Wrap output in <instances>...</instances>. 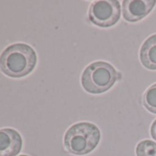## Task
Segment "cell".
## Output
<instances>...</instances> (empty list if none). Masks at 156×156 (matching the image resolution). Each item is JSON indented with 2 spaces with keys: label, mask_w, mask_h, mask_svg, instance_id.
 <instances>
[{
  "label": "cell",
  "mask_w": 156,
  "mask_h": 156,
  "mask_svg": "<svg viewBox=\"0 0 156 156\" xmlns=\"http://www.w3.org/2000/svg\"><path fill=\"white\" fill-rule=\"evenodd\" d=\"M153 0H124L122 2V15L129 22H136L144 19L154 8Z\"/></svg>",
  "instance_id": "5b68a950"
},
{
  "label": "cell",
  "mask_w": 156,
  "mask_h": 156,
  "mask_svg": "<svg viewBox=\"0 0 156 156\" xmlns=\"http://www.w3.org/2000/svg\"><path fill=\"white\" fill-rule=\"evenodd\" d=\"M151 135L156 140V119L152 122L151 126Z\"/></svg>",
  "instance_id": "30bf717a"
},
{
  "label": "cell",
  "mask_w": 156,
  "mask_h": 156,
  "mask_svg": "<svg viewBox=\"0 0 156 156\" xmlns=\"http://www.w3.org/2000/svg\"><path fill=\"white\" fill-rule=\"evenodd\" d=\"M20 156H29V155H20Z\"/></svg>",
  "instance_id": "8fae6325"
},
{
  "label": "cell",
  "mask_w": 156,
  "mask_h": 156,
  "mask_svg": "<svg viewBox=\"0 0 156 156\" xmlns=\"http://www.w3.org/2000/svg\"><path fill=\"white\" fill-rule=\"evenodd\" d=\"M142 104L148 111L156 114V83L145 91L142 98Z\"/></svg>",
  "instance_id": "ba28073f"
},
{
  "label": "cell",
  "mask_w": 156,
  "mask_h": 156,
  "mask_svg": "<svg viewBox=\"0 0 156 156\" xmlns=\"http://www.w3.org/2000/svg\"><path fill=\"white\" fill-rule=\"evenodd\" d=\"M36 63L37 55L34 49L25 43L12 44L0 55V70L13 78L29 74Z\"/></svg>",
  "instance_id": "6da1fadb"
},
{
  "label": "cell",
  "mask_w": 156,
  "mask_h": 156,
  "mask_svg": "<svg viewBox=\"0 0 156 156\" xmlns=\"http://www.w3.org/2000/svg\"><path fill=\"white\" fill-rule=\"evenodd\" d=\"M88 18L98 27H112L120 18V3L116 0L94 1L89 8Z\"/></svg>",
  "instance_id": "277c9868"
},
{
  "label": "cell",
  "mask_w": 156,
  "mask_h": 156,
  "mask_svg": "<svg viewBox=\"0 0 156 156\" xmlns=\"http://www.w3.org/2000/svg\"><path fill=\"white\" fill-rule=\"evenodd\" d=\"M22 139L13 129H0V156H16L21 150Z\"/></svg>",
  "instance_id": "8992f818"
},
{
  "label": "cell",
  "mask_w": 156,
  "mask_h": 156,
  "mask_svg": "<svg viewBox=\"0 0 156 156\" xmlns=\"http://www.w3.org/2000/svg\"><path fill=\"white\" fill-rule=\"evenodd\" d=\"M140 60L149 70H156V34L149 37L140 51Z\"/></svg>",
  "instance_id": "52a82bcc"
},
{
  "label": "cell",
  "mask_w": 156,
  "mask_h": 156,
  "mask_svg": "<svg viewBox=\"0 0 156 156\" xmlns=\"http://www.w3.org/2000/svg\"><path fill=\"white\" fill-rule=\"evenodd\" d=\"M100 130L93 123L79 122L71 126L64 135V147L72 154L85 155L98 145Z\"/></svg>",
  "instance_id": "7a4b0ae2"
},
{
  "label": "cell",
  "mask_w": 156,
  "mask_h": 156,
  "mask_svg": "<svg viewBox=\"0 0 156 156\" xmlns=\"http://www.w3.org/2000/svg\"><path fill=\"white\" fill-rule=\"evenodd\" d=\"M119 79L116 69L107 62L90 63L83 72L81 83L83 88L90 94H102L110 89Z\"/></svg>",
  "instance_id": "3957f363"
},
{
  "label": "cell",
  "mask_w": 156,
  "mask_h": 156,
  "mask_svg": "<svg viewBox=\"0 0 156 156\" xmlns=\"http://www.w3.org/2000/svg\"><path fill=\"white\" fill-rule=\"evenodd\" d=\"M137 156H156V142L144 140L138 143L136 147Z\"/></svg>",
  "instance_id": "9c48e42d"
}]
</instances>
